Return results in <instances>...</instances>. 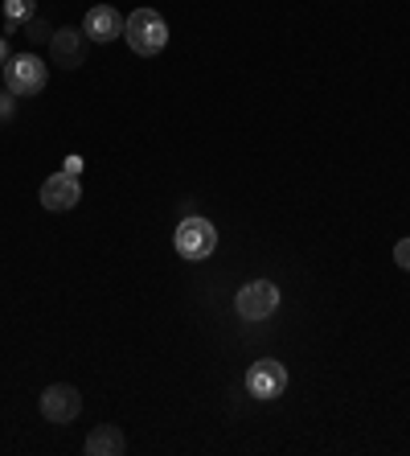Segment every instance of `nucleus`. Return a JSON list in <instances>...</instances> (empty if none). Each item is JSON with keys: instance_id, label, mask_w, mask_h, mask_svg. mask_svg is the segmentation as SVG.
Returning a JSON list of instances; mask_svg holds the SVG:
<instances>
[{"instance_id": "nucleus-15", "label": "nucleus", "mask_w": 410, "mask_h": 456, "mask_svg": "<svg viewBox=\"0 0 410 456\" xmlns=\"http://www.w3.org/2000/svg\"><path fill=\"white\" fill-rule=\"evenodd\" d=\"M62 173H74V177H78V173H83V157H66L62 160Z\"/></svg>"}, {"instance_id": "nucleus-13", "label": "nucleus", "mask_w": 410, "mask_h": 456, "mask_svg": "<svg viewBox=\"0 0 410 456\" xmlns=\"http://www.w3.org/2000/svg\"><path fill=\"white\" fill-rule=\"evenodd\" d=\"M394 264L410 272V239H398V243H394Z\"/></svg>"}, {"instance_id": "nucleus-1", "label": "nucleus", "mask_w": 410, "mask_h": 456, "mask_svg": "<svg viewBox=\"0 0 410 456\" xmlns=\"http://www.w3.org/2000/svg\"><path fill=\"white\" fill-rule=\"evenodd\" d=\"M124 37L140 58H152V53H160L169 45V25H165V17L157 9H136L124 21Z\"/></svg>"}, {"instance_id": "nucleus-9", "label": "nucleus", "mask_w": 410, "mask_h": 456, "mask_svg": "<svg viewBox=\"0 0 410 456\" xmlns=\"http://www.w3.org/2000/svg\"><path fill=\"white\" fill-rule=\"evenodd\" d=\"M83 33L91 42H116V37H124V17L111 4H95V9L86 12Z\"/></svg>"}, {"instance_id": "nucleus-10", "label": "nucleus", "mask_w": 410, "mask_h": 456, "mask_svg": "<svg viewBox=\"0 0 410 456\" xmlns=\"http://www.w3.org/2000/svg\"><path fill=\"white\" fill-rule=\"evenodd\" d=\"M124 448H127V440L116 424H103L86 436V456H124Z\"/></svg>"}, {"instance_id": "nucleus-11", "label": "nucleus", "mask_w": 410, "mask_h": 456, "mask_svg": "<svg viewBox=\"0 0 410 456\" xmlns=\"http://www.w3.org/2000/svg\"><path fill=\"white\" fill-rule=\"evenodd\" d=\"M29 17H37V0H4V21H9V29H21Z\"/></svg>"}, {"instance_id": "nucleus-2", "label": "nucleus", "mask_w": 410, "mask_h": 456, "mask_svg": "<svg viewBox=\"0 0 410 456\" xmlns=\"http://www.w3.org/2000/svg\"><path fill=\"white\" fill-rule=\"evenodd\" d=\"M173 247L185 264H201V259H210L213 247H218V231H213L210 218H201V214H185L173 234Z\"/></svg>"}, {"instance_id": "nucleus-14", "label": "nucleus", "mask_w": 410, "mask_h": 456, "mask_svg": "<svg viewBox=\"0 0 410 456\" xmlns=\"http://www.w3.org/2000/svg\"><path fill=\"white\" fill-rule=\"evenodd\" d=\"M12 99H17L12 91H0V119H9V116H12Z\"/></svg>"}, {"instance_id": "nucleus-8", "label": "nucleus", "mask_w": 410, "mask_h": 456, "mask_svg": "<svg viewBox=\"0 0 410 456\" xmlns=\"http://www.w3.org/2000/svg\"><path fill=\"white\" fill-rule=\"evenodd\" d=\"M42 206L53 214H62V210H74L78 206V198H83V185H78V177L74 173H53V177L42 181Z\"/></svg>"}, {"instance_id": "nucleus-16", "label": "nucleus", "mask_w": 410, "mask_h": 456, "mask_svg": "<svg viewBox=\"0 0 410 456\" xmlns=\"http://www.w3.org/2000/svg\"><path fill=\"white\" fill-rule=\"evenodd\" d=\"M9 58H12V53H9V42H4V37H0V66L9 62Z\"/></svg>"}, {"instance_id": "nucleus-4", "label": "nucleus", "mask_w": 410, "mask_h": 456, "mask_svg": "<svg viewBox=\"0 0 410 456\" xmlns=\"http://www.w3.org/2000/svg\"><path fill=\"white\" fill-rule=\"evenodd\" d=\"M234 308H238L242 321H267L275 308H279V288H275L271 280H251L246 288H238Z\"/></svg>"}, {"instance_id": "nucleus-6", "label": "nucleus", "mask_w": 410, "mask_h": 456, "mask_svg": "<svg viewBox=\"0 0 410 456\" xmlns=\"http://www.w3.org/2000/svg\"><path fill=\"white\" fill-rule=\"evenodd\" d=\"M284 391H287V370H284V362L259 358L251 370H246V395H251V399H279Z\"/></svg>"}, {"instance_id": "nucleus-5", "label": "nucleus", "mask_w": 410, "mask_h": 456, "mask_svg": "<svg viewBox=\"0 0 410 456\" xmlns=\"http://www.w3.org/2000/svg\"><path fill=\"white\" fill-rule=\"evenodd\" d=\"M37 407H42V419H50V424H74L78 411H83V395L70 382H53V387L42 391Z\"/></svg>"}, {"instance_id": "nucleus-3", "label": "nucleus", "mask_w": 410, "mask_h": 456, "mask_svg": "<svg viewBox=\"0 0 410 456\" xmlns=\"http://www.w3.org/2000/svg\"><path fill=\"white\" fill-rule=\"evenodd\" d=\"M0 70H4V91H12L17 99L42 95L45 83H50V70L42 66V58H37V53H12Z\"/></svg>"}, {"instance_id": "nucleus-12", "label": "nucleus", "mask_w": 410, "mask_h": 456, "mask_svg": "<svg viewBox=\"0 0 410 456\" xmlns=\"http://www.w3.org/2000/svg\"><path fill=\"white\" fill-rule=\"evenodd\" d=\"M21 33H25V42H33V45H50V37H53V25L45 21V17H29V21L21 25Z\"/></svg>"}, {"instance_id": "nucleus-7", "label": "nucleus", "mask_w": 410, "mask_h": 456, "mask_svg": "<svg viewBox=\"0 0 410 456\" xmlns=\"http://www.w3.org/2000/svg\"><path fill=\"white\" fill-rule=\"evenodd\" d=\"M86 45H91V37H86L83 29H74V25L53 29V37H50V62L62 66V70H78V66L86 62Z\"/></svg>"}]
</instances>
